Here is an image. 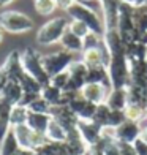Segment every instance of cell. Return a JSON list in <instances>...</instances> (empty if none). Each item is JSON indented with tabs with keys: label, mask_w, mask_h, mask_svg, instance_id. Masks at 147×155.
<instances>
[{
	"label": "cell",
	"mask_w": 147,
	"mask_h": 155,
	"mask_svg": "<svg viewBox=\"0 0 147 155\" xmlns=\"http://www.w3.org/2000/svg\"><path fill=\"white\" fill-rule=\"evenodd\" d=\"M19 54H21V63H22L24 71L29 76H32L33 79H37L41 86H47V84L51 82V78H49V74L44 71V68H43L40 52L35 48L27 46Z\"/></svg>",
	"instance_id": "6da1fadb"
},
{
	"label": "cell",
	"mask_w": 147,
	"mask_h": 155,
	"mask_svg": "<svg viewBox=\"0 0 147 155\" xmlns=\"http://www.w3.org/2000/svg\"><path fill=\"white\" fill-rule=\"evenodd\" d=\"M0 27H2L3 32L21 35V33L30 32L33 29V21L30 16H27L21 11L6 10L0 13Z\"/></svg>",
	"instance_id": "7a4b0ae2"
},
{
	"label": "cell",
	"mask_w": 147,
	"mask_h": 155,
	"mask_svg": "<svg viewBox=\"0 0 147 155\" xmlns=\"http://www.w3.org/2000/svg\"><path fill=\"white\" fill-rule=\"evenodd\" d=\"M67 13L73 21H82L90 29V32H93L96 35H103L106 32V27H104L103 21H100V18L95 15V11L92 8H89L87 5L78 2V0L67 10Z\"/></svg>",
	"instance_id": "3957f363"
},
{
	"label": "cell",
	"mask_w": 147,
	"mask_h": 155,
	"mask_svg": "<svg viewBox=\"0 0 147 155\" xmlns=\"http://www.w3.org/2000/svg\"><path fill=\"white\" fill-rule=\"evenodd\" d=\"M68 21L65 18H54L49 22H46L37 33V43L40 46H51L55 43H60L64 33L68 29Z\"/></svg>",
	"instance_id": "277c9868"
},
{
	"label": "cell",
	"mask_w": 147,
	"mask_h": 155,
	"mask_svg": "<svg viewBox=\"0 0 147 155\" xmlns=\"http://www.w3.org/2000/svg\"><path fill=\"white\" fill-rule=\"evenodd\" d=\"M41 63H43V68L49 74V78H52L62 71H67L68 67L73 63V55L71 52L64 49V51H59V52L41 55Z\"/></svg>",
	"instance_id": "5b68a950"
},
{
	"label": "cell",
	"mask_w": 147,
	"mask_h": 155,
	"mask_svg": "<svg viewBox=\"0 0 147 155\" xmlns=\"http://www.w3.org/2000/svg\"><path fill=\"white\" fill-rule=\"evenodd\" d=\"M2 68L5 70V73H6V76H8L10 81L19 82V79L25 73L24 68H22V63H21V54H19V51L10 52L8 57H6L5 62H3Z\"/></svg>",
	"instance_id": "8992f818"
},
{
	"label": "cell",
	"mask_w": 147,
	"mask_h": 155,
	"mask_svg": "<svg viewBox=\"0 0 147 155\" xmlns=\"http://www.w3.org/2000/svg\"><path fill=\"white\" fill-rule=\"evenodd\" d=\"M22 95H24V90H22V87H21V84L16 82V81H8L6 86L3 87V90H2V98L5 101L11 103L13 106H15V104H19Z\"/></svg>",
	"instance_id": "52a82bcc"
},
{
	"label": "cell",
	"mask_w": 147,
	"mask_h": 155,
	"mask_svg": "<svg viewBox=\"0 0 147 155\" xmlns=\"http://www.w3.org/2000/svg\"><path fill=\"white\" fill-rule=\"evenodd\" d=\"M60 45L64 46V49H65V51H68V52H81V51H84L82 40L79 37H76L74 33H71L68 29L64 33V37H62Z\"/></svg>",
	"instance_id": "ba28073f"
},
{
	"label": "cell",
	"mask_w": 147,
	"mask_h": 155,
	"mask_svg": "<svg viewBox=\"0 0 147 155\" xmlns=\"http://www.w3.org/2000/svg\"><path fill=\"white\" fill-rule=\"evenodd\" d=\"M82 62L86 63L87 68H98V67H104L103 63V55H101V49H89V51L82 52Z\"/></svg>",
	"instance_id": "9c48e42d"
},
{
	"label": "cell",
	"mask_w": 147,
	"mask_h": 155,
	"mask_svg": "<svg viewBox=\"0 0 147 155\" xmlns=\"http://www.w3.org/2000/svg\"><path fill=\"white\" fill-rule=\"evenodd\" d=\"M81 90H82V95L90 101H100L104 95L103 84H86Z\"/></svg>",
	"instance_id": "30bf717a"
},
{
	"label": "cell",
	"mask_w": 147,
	"mask_h": 155,
	"mask_svg": "<svg viewBox=\"0 0 147 155\" xmlns=\"http://www.w3.org/2000/svg\"><path fill=\"white\" fill-rule=\"evenodd\" d=\"M19 84H21V87H22V90L25 94H41V89H43V86L37 81V79H33L32 76H29L27 73L22 74V78L19 79Z\"/></svg>",
	"instance_id": "8fae6325"
},
{
	"label": "cell",
	"mask_w": 147,
	"mask_h": 155,
	"mask_svg": "<svg viewBox=\"0 0 147 155\" xmlns=\"http://www.w3.org/2000/svg\"><path fill=\"white\" fill-rule=\"evenodd\" d=\"M27 116H29V111H27L24 106L21 104H15L10 112V122L15 125V127H19V125H24L25 120H27Z\"/></svg>",
	"instance_id": "7c38bea8"
},
{
	"label": "cell",
	"mask_w": 147,
	"mask_h": 155,
	"mask_svg": "<svg viewBox=\"0 0 147 155\" xmlns=\"http://www.w3.org/2000/svg\"><path fill=\"white\" fill-rule=\"evenodd\" d=\"M41 97H43L47 103L49 101H51V103H57L60 100V97H62V90L49 82L47 86H43V89H41Z\"/></svg>",
	"instance_id": "4fadbf2b"
},
{
	"label": "cell",
	"mask_w": 147,
	"mask_h": 155,
	"mask_svg": "<svg viewBox=\"0 0 147 155\" xmlns=\"http://www.w3.org/2000/svg\"><path fill=\"white\" fill-rule=\"evenodd\" d=\"M55 8H57L55 0H37L35 2V11L41 16H49L51 13H54Z\"/></svg>",
	"instance_id": "5bb4252c"
},
{
	"label": "cell",
	"mask_w": 147,
	"mask_h": 155,
	"mask_svg": "<svg viewBox=\"0 0 147 155\" xmlns=\"http://www.w3.org/2000/svg\"><path fill=\"white\" fill-rule=\"evenodd\" d=\"M101 43H103V40L100 38V35H96L93 32H90L89 35H86V37L82 38V48H84V51H89V49H96V48H100Z\"/></svg>",
	"instance_id": "9a60e30c"
},
{
	"label": "cell",
	"mask_w": 147,
	"mask_h": 155,
	"mask_svg": "<svg viewBox=\"0 0 147 155\" xmlns=\"http://www.w3.org/2000/svg\"><path fill=\"white\" fill-rule=\"evenodd\" d=\"M68 30L71 33H74L76 37H79L81 40L86 37V35L90 33V29L82 22V21H71V22L68 24Z\"/></svg>",
	"instance_id": "2e32d148"
},
{
	"label": "cell",
	"mask_w": 147,
	"mask_h": 155,
	"mask_svg": "<svg viewBox=\"0 0 147 155\" xmlns=\"http://www.w3.org/2000/svg\"><path fill=\"white\" fill-rule=\"evenodd\" d=\"M68 81H70V73L68 71H62V73H59V74H55V76L51 78V84L55 86L57 89H60V90L67 89Z\"/></svg>",
	"instance_id": "e0dca14e"
},
{
	"label": "cell",
	"mask_w": 147,
	"mask_h": 155,
	"mask_svg": "<svg viewBox=\"0 0 147 155\" xmlns=\"http://www.w3.org/2000/svg\"><path fill=\"white\" fill-rule=\"evenodd\" d=\"M15 147H16V136H15V133H13V131H10L8 136L5 138L2 155H13V152H15Z\"/></svg>",
	"instance_id": "ac0fdd59"
},
{
	"label": "cell",
	"mask_w": 147,
	"mask_h": 155,
	"mask_svg": "<svg viewBox=\"0 0 147 155\" xmlns=\"http://www.w3.org/2000/svg\"><path fill=\"white\" fill-rule=\"evenodd\" d=\"M47 133L52 139H62L64 138V130H62L60 125H57L55 122H51L47 125Z\"/></svg>",
	"instance_id": "d6986e66"
},
{
	"label": "cell",
	"mask_w": 147,
	"mask_h": 155,
	"mask_svg": "<svg viewBox=\"0 0 147 155\" xmlns=\"http://www.w3.org/2000/svg\"><path fill=\"white\" fill-rule=\"evenodd\" d=\"M74 2H76V0H55V3H57V8H62V10H68Z\"/></svg>",
	"instance_id": "ffe728a7"
},
{
	"label": "cell",
	"mask_w": 147,
	"mask_h": 155,
	"mask_svg": "<svg viewBox=\"0 0 147 155\" xmlns=\"http://www.w3.org/2000/svg\"><path fill=\"white\" fill-rule=\"evenodd\" d=\"M10 79H8V76H6V73H5V70L0 67V94H2V90H3V87L6 86V82H8Z\"/></svg>",
	"instance_id": "44dd1931"
},
{
	"label": "cell",
	"mask_w": 147,
	"mask_h": 155,
	"mask_svg": "<svg viewBox=\"0 0 147 155\" xmlns=\"http://www.w3.org/2000/svg\"><path fill=\"white\" fill-rule=\"evenodd\" d=\"M10 2H13V0H0V6H6Z\"/></svg>",
	"instance_id": "7402d4cb"
},
{
	"label": "cell",
	"mask_w": 147,
	"mask_h": 155,
	"mask_svg": "<svg viewBox=\"0 0 147 155\" xmlns=\"http://www.w3.org/2000/svg\"><path fill=\"white\" fill-rule=\"evenodd\" d=\"M2 40H3V30H2V27H0V43H2Z\"/></svg>",
	"instance_id": "603a6c76"
},
{
	"label": "cell",
	"mask_w": 147,
	"mask_h": 155,
	"mask_svg": "<svg viewBox=\"0 0 147 155\" xmlns=\"http://www.w3.org/2000/svg\"><path fill=\"white\" fill-rule=\"evenodd\" d=\"M145 63H147V55H145Z\"/></svg>",
	"instance_id": "cb8c5ba5"
},
{
	"label": "cell",
	"mask_w": 147,
	"mask_h": 155,
	"mask_svg": "<svg viewBox=\"0 0 147 155\" xmlns=\"http://www.w3.org/2000/svg\"><path fill=\"white\" fill-rule=\"evenodd\" d=\"M82 2H89V0H82Z\"/></svg>",
	"instance_id": "d4e9b609"
},
{
	"label": "cell",
	"mask_w": 147,
	"mask_h": 155,
	"mask_svg": "<svg viewBox=\"0 0 147 155\" xmlns=\"http://www.w3.org/2000/svg\"><path fill=\"white\" fill-rule=\"evenodd\" d=\"M35 2H37V0H35Z\"/></svg>",
	"instance_id": "484cf974"
}]
</instances>
